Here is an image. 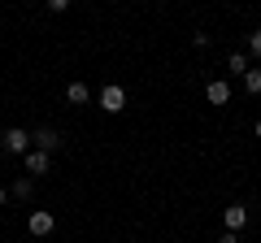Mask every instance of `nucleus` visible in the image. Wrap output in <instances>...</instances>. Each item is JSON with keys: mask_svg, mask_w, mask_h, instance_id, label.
<instances>
[{"mask_svg": "<svg viewBox=\"0 0 261 243\" xmlns=\"http://www.w3.org/2000/svg\"><path fill=\"white\" fill-rule=\"evenodd\" d=\"M0 148L9 152V157H27V152H31V135L13 126V131H5V135H0Z\"/></svg>", "mask_w": 261, "mask_h": 243, "instance_id": "nucleus-1", "label": "nucleus"}, {"mask_svg": "<svg viewBox=\"0 0 261 243\" xmlns=\"http://www.w3.org/2000/svg\"><path fill=\"white\" fill-rule=\"evenodd\" d=\"M61 135H57L53 131V126H39V131L35 135H31V148H39V152H48V157H53V152H61Z\"/></svg>", "mask_w": 261, "mask_h": 243, "instance_id": "nucleus-2", "label": "nucleus"}, {"mask_svg": "<svg viewBox=\"0 0 261 243\" xmlns=\"http://www.w3.org/2000/svg\"><path fill=\"white\" fill-rule=\"evenodd\" d=\"M96 104H100L105 113H122V109H126V92H122L118 83H109V87L100 92V100H96Z\"/></svg>", "mask_w": 261, "mask_h": 243, "instance_id": "nucleus-3", "label": "nucleus"}, {"mask_svg": "<svg viewBox=\"0 0 261 243\" xmlns=\"http://www.w3.org/2000/svg\"><path fill=\"white\" fill-rule=\"evenodd\" d=\"M53 226H57V222H53V213H44V208H35V213L27 217V230L35 234V239H44V234H53Z\"/></svg>", "mask_w": 261, "mask_h": 243, "instance_id": "nucleus-4", "label": "nucleus"}, {"mask_svg": "<svg viewBox=\"0 0 261 243\" xmlns=\"http://www.w3.org/2000/svg\"><path fill=\"white\" fill-rule=\"evenodd\" d=\"M222 222H226V230H235V234H240L244 226H248V208H244V204H231V208L222 213Z\"/></svg>", "mask_w": 261, "mask_h": 243, "instance_id": "nucleus-5", "label": "nucleus"}, {"mask_svg": "<svg viewBox=\"0 0 261 243\" xmlns=\"http://www.w3.org/2000/svg\"><path fill=\"white\" fill-rule=\"evenodd\" d=\"M205 100H209V104H226V100H231V87H226L222 78H214V83L205 87Z\"/></svg>", "mask_w": 261, "mask_h": 243, "instance_id": "nucleus-6", "label": "nucleus"}, {"mask_svg": "<svg viewBox=\"0 0 261 243\" xmlns=\"http://www.w3.org/2000/svg\"><path fill=\"white\" fill-rule=\"evenodd\" d=\"M65 100H70V104H87V100H92V87H87V83H70V87H65Z\"/></svg>", "mask_w": 261, "mask_h": 243, "instance_id": "nucleus-7", "label": "nucleus"}, {"mask_svg": "<svg viewBox=\"0 0 261 243\" xmlns=\"http://www.w3.org/2000/svg\"><path fill=\"white\" fill-rule=\"evenodd\" d=\"M27 169H31V174H48V152L31 148V152H27Z\"/></svg>", "mask_w": 261, "mask_h": 243, "instance_id": "nucleus-8", "label": "nucleus"}, {"mask_svg": "<svg viewBox=\"0 0 261 243\" xmlns=\"http://www.w3.org/2000/svg\"><path fill=\"white\" fill-rule=\"evenodd\" d=\"M31 191H35V183H31V178H13V187H9V196H18V200H27Z\"/></svg>", "mask_w": 261, "mask_h": 243, "instance_id": "nucleus-9", "label": "nucleus"}, {"mask_svg": "<svg viewBox=\"0 0 261 243\" xmlns=\"http://www.w3.org/2000/svg\"><path fill=\"white\" fill-rule=\"evenodd\" d=\"M244 92H248V96H261V70H248V74H244Z\"/></svg>", "mask_w": 261, "mask_h": 243, "instance_id": "nucleus-10", "label": "nucleus"}, {"mask_svg": "<svg viewBox=\"0 0 261 243\" xmlns=\"http://www.w3.org/2000/svg\"><path fill=\"white\" fill-rule=\"evenodd\" d=\"M226 66L235 70V74H248V52H231V61Z\"/></svg>", "mask_w": 261, "mask_h": 243, "instance_id": "nucleus-11", "label": "nucleus"}, {"mask_svg": "<svg viewBox=\"0 0 261 243\" xmlns=\"http://www.w3.org/2000/svg\"><path fill=\"white\" fill-rule=\"evenodd\" d=\"M248 56H261V26L248 35Z\"/></svg>", "mask_w": 261, "mask_h": 243, "instance_id": "nucleus-12", "label": "nucleus"}, {"mask_svg": "<svg viewBox=\"0 0 261 243\" xmlns=\"http://www.w3.org/2000/svg\"><path fill=\"white\" fill-rule=\"evenodd\" d=\"M44 5H48L53 13H65V9H70V0H44Z\"/></svg>", "mask_w": 261, "mask_h": 243, "instance_id": "nucleus-13", "label": "nucleus"}, {"mask_svg": "<svg viewBox=\"0 0 261 243\" xmlns=\"http://www.w3.org/2000/svg\"><path fill=\"white\" fill-rule=\"evenodd\" d=\"M218 243H240V234H235V230H226V234H222Z\"/></svg>", "mask_w": 261, "mask_h": 243, "instance_id": "nucleus-14", "label": "nucleus"}, {"mask_svg": "<svg viewBox=\"0 0 261 243\" xmlns=\"http://www.w3.org/2000/svg\"><path fill=\"white\" fill-rule=\"evenodd\" d=\"M5 200H9V191H5V187H0V204H5Z\"/></svg>", "mask_w": 261, "mask_h": 243, "instance_id": "nucleus-15", "label": "nucleus"}, {"mask_svg": "<svg viewBox=\"0 0 261 243\" xmlns=\"http://www.w3.org/2000/svg\"><path fill=\"white\" fill-rule=\"evenodd\" d=\"M257 139H261V122H257Z\"/></svg>", "mask_w": 261, "mask_h": 243, "instance_id": "nucleus-16", "label": "nucleus"}]
</instances>
